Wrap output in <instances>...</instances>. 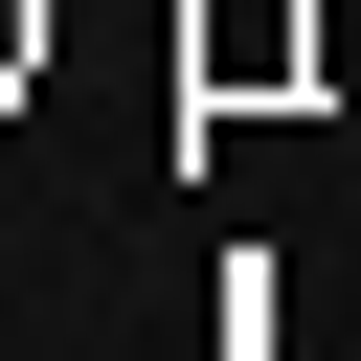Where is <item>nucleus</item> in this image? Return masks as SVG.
Masks as SVG:
<instances>
[{
  "label": "nucleus",
  "instance_id": "nucleus-1",
  "mask_svg": "<svg viewBox=\"0 0 361 361\" xmlns=\"http://www.w3.org/2000/svg\"><path fill=\"white\" fill-rule=\"evenodd\" d=\"M23 23H45V0H0V90H23Z\"/></svg>",
  "mask_w": 361,
  "mask_h": 361
}]
</instances>
